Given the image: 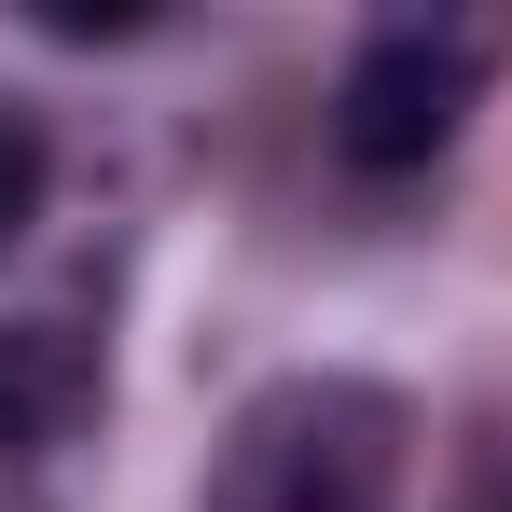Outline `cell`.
I'll return each instance as SVG.
<instances>
[{
  "label": "cell",
  "mask_w": 512,
  "mask_h": 512,
  "mask_svg": "<svg viewBox=\"0 0 512 512\" xmlns=\"http://www.w3.org/2000/svg\"><path fill=\"white\" fill-rule=\"evenodd\" d=\"M402 443L416 416L360 374H291L208 457V512H402Z\"/></svg>",
  "instance_id": "6da1fadb"
},
{
  "label": "cell",
  "mask_w": 512,
  "mask_h": 512,
  "mask_svg": "<svg viewBox=\"0 0 512 512\" xmlns=\"http://www.w3.org/2000/svg\"><path fill=\"white\" fill-rule=\"evenodd\" d=\"M499 42H512L499 14H388V28H360V56H346V84H333V153L360 180L429 167V153L471 125Z\"/></svg>",
  "instance_id": "7a4b0ae2"
},
{
  "label": "cell",
  "mask_w": 512,
  "mask_h": 512,
  "mask_svg": "<svg viewBox=\"0 0 512 512\" xmlns=\"http://www.w3.org/2000/svg\"><path fill=\"white\" fill-rule=\"evenodd\" d=\"M42 180H56V153H42V125H28V111L0 97V250H14V236L42 222Z\"/></svg>",
  "instance_id": "277c9868"
},
{
  "label": "cell",
  "mask_w": 512,
  "mask_h": 512,
  "mask_svg": "<svg viewBox=\"0 0 512 512\" xmlns=\"http://www.w3.org/2000/svg\"><path fill=\"white\" fill-rule=\"evenodd\" d=\"M111 374L70 319H0V512H56L97 457Z\"/></svg>",
  "instance_id": "3957f363"
}]
</instances>
